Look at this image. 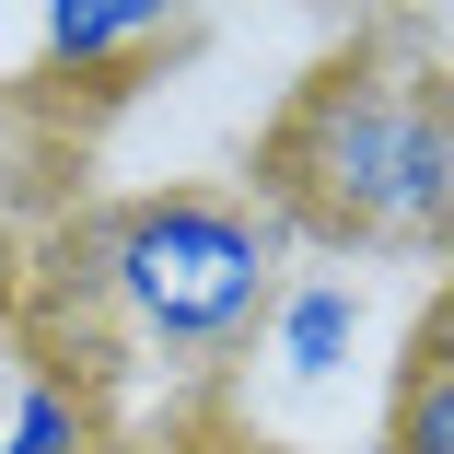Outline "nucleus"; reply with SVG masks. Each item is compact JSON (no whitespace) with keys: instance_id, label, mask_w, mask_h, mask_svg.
<instances>
[{"instance_id":"nucleus-1","label":"nucleus","mask_w":454,"mask_h":454,"mask_svg":"<svg viewBox=\"0 0 454 454\" xmlns=\"http://www.w3.org/2000/svg\"><path fill=\"white\" fill-rule=\"evenodd\" d=\"M268 222L326 245H454V94L431 59L349 47L268 129Z\"/></svg>"},{"instance_id":"nucleus-2","label":"nucleus","mask_w":454,"mask_h":454,"mask_svg":"<svg viewBox=\"0 0 454 454\" xmlns=\"http://www.w3.org/2000/svg\"><path fill=\"white\" fill-rule=\"evenodd\" d=\"M94 268L140 338L163 349H222L280 303V222L210 199V187H163L94 222Z\"/></svg>"},{"instance_id":"nucleus-3","label":"nucleus","mask_w":454,"mask_h":454,"mask_svg":"<svg viewBox=\"0 0 454 454\" xmlns=\"http://www.w3.org/2000/svg\"><path fill=\"white\" fill-rule=\"evenodd\" d=\"M349 338H361V292H349V280H303V292H280V361H292L303 385L338 373Z\"/></svg>"},{"instance_id":"nucleus-4","label":"nucleus","mask_w":454,"mask_h":454,"mask_svg":"<svg viewBox=\"0 0 454 454\" xmlns=\"http://www.w3.org/2000/svg\"><path fill=\"white\" fill-rule=\"evenodd\" d=\"M152 35H163V12H117V0H59V12H47V59L59 70L117 59V47H152Z\"/></svg>"},{"instance_id":"nucleus-5","label":"nucleus","mask_w":454,"mask_h":454,"mask_svg":"<svg viewBox=\"0 0 454 454\" xmlns=\"http://www.w3.org/2000/svg\"><path fill=\"white\" fill-rule=\"evenodd\" d=\"M82 396H70V373H35L24 396H12V431H0V454H82Z\"/></svg>"},{"instance_id":"nucleus-6","label":"nucleus","mask_w":454,"mask_h":454,"mask_svg":"<svg viewBox=\"0 0 454 454\" xmlns=\"http://www.w3.org/2000/svg\"><path fill=\"white\" fill-rule=\"evenodd\" d=\"M385 454H454V373H442V361H408L396 419H385Z\"/></svg>"},{"instance_id":"nucleus-7","label":"nucleus","mask_w":454,"mask_h":454,"mask_svg":"<svg viewBox=\"0 0 454 454\" xmlns=\"http://www.w3.org/2000/svg\"><path fill=\"white\" fill-rule=\"evenodd\" d=\"M419 361H442V373H454V292L431 303V326H419Z\"/></svg>"},{"instance_id":"nucleus-8","label":"nucleus","mask_w":454,"mask_h":454,"mask_svg":"<svg viewBox=\"0 0 454 454\" xmlns=\"http://www.w3.org/2000/svg\"><path fill=\"white\" fill-rule=\"evenodd\" d=\"M431 70H442V94H454V24H431Z\"/></svg>"}]
</instances>
